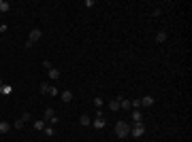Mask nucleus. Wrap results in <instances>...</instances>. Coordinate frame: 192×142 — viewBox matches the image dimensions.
Masks as SVG:
<instances>
[{
    "label": "nucleus",
    "mask_w": 192,
    "mask_h": 142,
    "mask_svg": "<svg viewBox=\"0 0 192 142\" xmlns=\"http://www.w3.org/2000/svg\"><path fill=\"white\" fill-rule=\"evenodd\" d=\"M115 136H118V138L130 136V125H128L126 121H118V123H115Z\"/></svg>",
    "instance_id": "1"
},
{
    "label": "nucleus",
    "mask_w": 192,
    "mask_h": 142,
    "mask_svg": "<svg viewBox=\"0 0 192 142\" xmlns=\"http://www.w3.org/2000/svg\"><path fill=\"white\" fill-rule=\"evenodd\" d=\"M41 36H43V32H41L38 28H34V30H30V36H28V40H26V49H30V47H32V45L36 43V40L41 38Z\"/></svg>",
    "instance_id": "2"
},
{
    "label": "nucleus",
    "mask_w": 192,
    "mask_h": 142,
    "mask_svg": "<svg viewBox=\"0 0 192 142\" xmlns=\"http://www.w3.org/2000/svg\"><path fill=\"white\" fill-rule=\"evenodd\" d=\"M130 136H134V138L145 136V125L143 123H134V125H130Z\"/></svg>",
    "instance_id": "3"
},
{
    "label": "nucleus",
    "mask_w": 192,
    "mask_h": 142,
    "mask_svg": "<svg viewBox=\"0 0 192 142\" xmlns=\"http://www.w3.org/2000/svg\"><path fill=\"white\" fill-rule=\"evenodd\" d=\"M92 127L94 130H105V117H96L92 121Z\"/></svg>",
    "instance_id": "4"
},
{
    "label": "nucleus",
    "mask_w": 192,
    "mask_h": 142,
    "mask_svg": "<svg viewBox=\"0 0 192 142\" xmlns=\"http://www.w3.org/2000/svg\"><path fill=\"white\" fill-rule=\"evenodd\" d=\"M132 121L134 123H143V112L141 110H132Z\"/></svg>",
    "instance_id": "5"
},
{
    "label": "nucleus",
    "mask_w": 192,
    "mask_h": 142,
    "mask_svg": "<svg viewBox=\"0 0 192 142\" xmlns=\"http://www.w3.org/2000/svg\"><path fill=\"white\" fill-rule=\"evenodd\" d=\"M47 74H49V79H53V81H56V79H60V76H62L58 68H49V70H47Z\"/></svg>",
    "instance_id": "6"
},
{
    "label": "nucleus",
    "mask_w": 192,
    "mask_h": 142,
    "mask_svg": "<svg viewBox=\"0 0 192 142\" xmlns=\"http://www.w3.org/2000/svg\"><path fill=\"white\" fill-rule=\"evenodd\" d=\"M51 117H56V112H53V108H45V115H43V121L47 123V121H51Z\"/></svg>",
    "instance_id": "7"
},
{
    "label": "nucleus",
    "mask_w": 192,
    "mask_h": 142,
    "mask_svg": "<svg viewBox=\"0 0 192 142\" xmlns=\"http://www.w3.org/2000/svg\"><path fill=\"white\" fill-rule=\"evenodd\" d=\"M120 110H130V100L120 98Z\"/></svg>",
    "instance_id": "8"
},
{
    "label": "nucleus",
    "mask_w": 192,
    "mask_h": 142,
    "mask_svg": "<svg viewBox=\"0 0 192 142\" xmlns=\"http://www.w3.org/2000/svg\"><path fill=\"white\" fill-rule=\"evenodd\" d=\"M141 106H154V98H152V95L141 98Z\"/></svg>",
    "instance_id": "9"
},
{
    "label": "nucleus",
    "mask_w": 192,
    "mask_h": 142,
    "mask_svg": "<svg viewBox=\"0 0 192 142\" xmlns=\"http://www.w3.org/2000/svg\"><path fill=\"white\" fill-rule=\"evenodd\" d=\"M11 123H7V121H0V134H7V131H11Z\"/></svg>",
    "instance_id": "10"
},
{
    "label": "nucleus",
    "mask_w": 192,
    "mask_h": 142,
    "mask_svg": "<svg viewBox=\"0 0 192 142\" xmlns=\"http://www.w3.org/2000/svg\"><path fill=\"white\" fill-rule=\"evenodd\" d=\"M60 98H62V102H71V100H73V91L66 89V91H62V94H60Z\"/></svg>",
    "instance_id": "11"
},
{
    "label": "nucleus",
    "mask_w": 192,
    "mask_h": 142,
    "mask_svg": "<svg viewBox=\"0 0 192 142\" xmlns=\"http://www.w3.org/2000/svg\"><path fill=\"white\" fill-rule=\"evenodd\" d=\"M0 94H2V95H11L13 94V87L4 83V85H2V89H0Z\"/></svg>",
    "instance_id": "12"
},
{
    "label": "nucleus",
    "mask_w": 192,
    "mask_h": 142,
    "mask_svg": "<svg viewBox=\"0 0 192 142\" xmlns=\"http://www.w3.org/2000/svg\"><path fill=\"white\" fill-rule=\"evenodd\" d=\"M167 40V30H160L156 34V43H164Z\"/></svg>",
    "instance_id": "13"
},
{
    "label": "nucleus",
    "mask_w": 192,
    "mask_h": 142,
    "mask_svg": "<svg viewBox=\"0 0 192 142\" xmlns=\"http://www.w3.org/2000/svg\"><path fill=\"white\" fill-rule=\"evenodd\" d=\"M43 134H45L47 138H51V136H56V127H51V125H47V127L43 130Z\"/></svg>",
    "instance_id": "14"
},
{
    "label": "nucleus",
    "mask_w": 192,
    "mask_h": 142,
    "mask_svg": "<svg viewBox=\"0 0 192 142\" xmlns=\"http://www.w3.org/2000/svg\"><path fill=\"white\" fill-rule=\"evenodd\" d=\"M109 110H120V98H118V100H111V102H109Z\"/></svg>",
    "instance_id": "15"
},
{
    "label": "nucleus",
    "mask_w": 192,
    "mask_h": 142,
    "mask_svg": "<svg viewBox=\"0 0 192 142\" xmlns=\"http://www.w3.org/2000/svg\"><path fill=\"white\" fill-rule=\"evenodd\" d=\"M79 123H81V125H92V121H90L88 115H81V117H79Z\"/></svg>",
    "instance_id": "16"
},
{
    "label": "nucleus",
    "mask_w": 192,
    "mask_h": 142,
    "mask_svg": "<svg viewBox=\"0 0 192 142\" xmlns=\"http://www.w3.org/2000/svg\"><path fill=\"white\" fill-rule=\"evenodd\" d=\"M34 127H36V130H41V131H43L45 127H47V123H45V121L41 119V121H34Z\"/></svg>",
    "instance_id": "17"
},
{
    "label": "nucleus",
    "mask_w": 192,
    "mask_h": 142,
    "mask_svg": "<svg viewBox=\"0 0 192 142\" xmlns=\"http://www.w3.org/2000/svg\"><path fill=\"white\" fill-rule=\"evenodd\" d=\"M49 89H51L49 83H41V94H49Z\"/></svg>",
    "instance_id": "18"
},
{
    "label": "nucleus",
    "mask_w": 192,
    "mask_h": 142,
    "mask_svg": "<svg viewBox=\"0 0 192 142\" xmlns=\"http://www.w3.org/2000/svg\"><path fill=\"white\" fill-rule=\"evenodd\" d=\"M9 9H11V4H9L7 0H2V4H0V11H2V13H7Z\"/></svg>",
    "instance_id": "19"
},
{
    "label": "nucleus",
    "mask_w": 192,
    "mask_h": 142,
    "mask_svg": "<svg viewBox=\"0 0 192 142\" xmlns=\"http://www.w3.org/2000/svg\"><path fill=\"white\" fill-rule=\"evenodd\" d=\"M13 127H17V130H22V127H24V121H22V119H17V121L13 123Z\"/></svg>",
    "instance_id": "20"
},
{
    "label": "nucleus",
    "mask_w": 192,
    "mask_h": 142,
    "mask_svg": "<svg viewBox=\"0 0 192 142\" xmlns=\"http://www.w3.org/2000/svg\"><path fill=\"white\" fill-rule=\"evenodd\" d=\"M30 119H32V115H30V112H24V115H22V121H24V123H28Z\"/></svg>",
    "instance_id": "21"
},
{
    "label": "nucleus",
    "mask_w": 192,
    "mask_h": 142,
    "mask_svg": "<svg viewBox=\"0 0 192 142\" xmlns=\"http://www.w3.org/2000/svg\"><path fill=\"white\" fill-rule=\"evenodd\" d=\"M94 106H96V108L103 106V98H94Z\"/></svg>",
    "instance_id": "22"
},
{
    "label": "nucleus",
    "mask_w": 192,
    "mask_h": 142,
    "mask_svg": "<svg viewBox=\"0 0 192 142\" xmlns=\"http://www.w3.org/2000/svg\"><path fill=\"white\" fill-rule=\"evenodd\" d=\"M160 15H162V9H154L152 11V17H160Z\"/></svg>",
    "instance_id": "23"
},
{
    "label": "nucleus",
    "mask_w": 192,
    "mask_h": 142,
    "mask_svg": "<svg viewBox=\"0 0 192 142\" xmlns=\"http://www.w3.org/2000/svg\"><path fill=\"white\" fill-rule=\"evenodd\" d=\"M83 4H85V9H92V7H94V0H85Z\"/></svg>",
    "instance_id": "24"
},
{
    "label": "nucleus",
    "mask_w": 192,
    "mask_h": 142,
    "mask_svg": "<svg viewBox=\"0 0 192 142\" xmlns=\"http://www.w3.org/2000/svg\"><path fill=\"white\" fill-rule=\"evenodd\" d=\"M43 68H47V70H49V68H53V66H51V62H49V59H45V62H43Z\"/></svg>",
    "instance_id": "25"
},
{
    "label": "nucleus",
    "mask_w": 192,
    "mask_h": 142,
    "mask_svg": "<svg viewBox=\"0 0 192 142\" xmlns=\"http://www.w3.org/2000/svg\"><path fill=\"white\" fill-rule=\"evenodd\" d=\"M2 85H4V83H2V79H0V89H2Z\"/></svg>",
    "instance_id": "26"
}]
</instances>
